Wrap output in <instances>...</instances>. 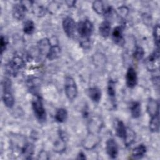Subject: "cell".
<instances>
[{"instance_id": "6da1fadb", "label": "cell", "mask_w": 160, "mask_h": 160, "mask_svg": "<svg viewBox=\"0 0 160 160\" xmlns=\"http://www.w3.org/2000/svg\"><path fill=\"white\" fill-rule=\"evenodd\" d=\"M2 100L8 108H12L14 104V97L12 92V83L9 78H5L2 81Z\"/></svg>"}, {"instance_id": "7a4b0ae2", "label": "cell", "mask_w": 160, "mask_h": 160, "mask_svg": "<svg viewBox=\"0 0 160 160\" xmlns=\"http://www.w3.org/2000/svg\"><path fill=\"white\" fill-rule=\"evenodd\" d=\"M24 61L19 56H14L5 66V70L8 74L16 76L24 66Z\"/></svg>"}, {"instance_id": "3957f363", "label": "cell", "mask_w": 160, "mask_h": 160, "mask_svg": "<svg viewBox=\"0 0 160 160\" xmlns=\"http://www.w3.org/2000/svg\"><path fill=\"white\" fill-rule=\"evenodd\" d=\"M76 29L79 36L83 39H88L94 31L92 23L88 19L80 21L76 24Z\"/></svg>"}, {"instance_id": "277c9868", "label": "cell", "mask_w": 160, "mask_h": 160, "mask_svg": "<svg viewBox=\"0 0 160 160\" xmlns=\"http://www.w3.org/2000/svg\"><path fill=\"white\" fill-rule=\"evenodd\" d=\"M32 108L34 116L40 122H44L46 119V112L43 105L41 98L36 96V98L32 101Z\"/></svg>"}, {"instance_id": "5b68a950", "label": "cell", "mask_w": 160, "mask_h": 160, "mask_svg": "<svg viewBox=\"0 0 160 160\" xmlns=\"http://www.w3.org/2000/svg\"><path fill=\"white\" fill-rule=\"evenodd\" d=\"M64 91L67 98L74 100L78 95V87L75 80L71 76H66L64 81Z\"/></svg>"}, {"instance_id": "8992f818", "label": "cell", "mask_w": 160, "mask_h": 160, "mask_svg": "<svg viewBox=\"0 0 160 160\" xmlns=\"http://www.w3.org/2000/svg\"><path fill=\"white\" fill-rule=\"evenodd\" d=\"M147 69L150 71H155L159 69V51L157 48L152 52L146 61Z\"/></svg>"}, {"instance_id": "52a82bcc", "label": "cell", "mask_w": 160, "mask_h": 160, "mask_svg": "<svg viewBox=\"0 0 160 160\" xmlns=\"http://www.w3.org/2000/svg\"><path fill=\"white\" fill-rule=\"evenodd\" d=\"M27 9V6L24 2L21 1L19 3H17L13 6L12 16L18 21L22 20L26 16Z\"/></svg>"}, {"instance_id": "ba28073f", "label": "cell", "mask_w": 160, "mask_h": 160, "mask_svg": "<svg viewBox=\"0 0 160 160\" xmlns=\"http://www.w3.org/2000/svg\"><path fill=\"white\" fill-rule=\"evenodd\" d=\"M62 28L66 36L71 38L76 29V24L72 18L66 17L62 21Z\"/></svg>"}, {"instance_id": "9c48e42d", "label": "cell", "mask_w": 160, "mask_h": 160, "mask_svg": "<svg viewBox=\"0 0 160 160\" xmlns=\"http://www.w3.org/2000/svg\"><path fill=\"white\" fill-rule=\"evenodd\" d=\"M106 152L111 159H116L118 155L119 149L116 141L110 138L107 140L106 142Z\"/></svg>"}, {"instance_id": "30bf717a", "label": "cell", "mask_w": 160, "mask_h": 160, "mask_svg": "<svg viewBox=\"0 0 160 160\" xmlns=\"http://www.w3.org/2000/svg\"><path fill=\"white\" fill-rule=\"evenodd\" d=\"M138 82V75L133 67L128 68L126 74V84L129 88H134Z\"/></svg>"}, {"instance_id": "8fae6325", "label": "cell", "mask_w": 160, "mask_h": 160, "mask_svg": "<svg viewBox=\"0 0 160 160\" xmlns=\"http://www.w3.org/2000/svg\"><path fill=\"white\" fill-rule=\"evenodd\" d=\"M159 102L156 100L152 98H150L148 100V104H147V111H148V113L149 114V116L152 117L155 115L159 114Z\"/></svg>"}, {"instance_id": "7c38bea8", "label": "cell", "mask_w": 160, "mask_h": 160, "mask_svg": "<svg viewBox=\"0 0 160 160\" xmlns=\"http://www.w3.org/2000/svg\"><path fill=\"white\" fill-rule=\"evenodd\" d=\"M112 38L114 43L118 45H122L124 44V38L122 35V28L121 26H116L112 32Z\"/></svg>"}, {"instance_id": "4fadbf2b", "label": "cell", "mask_w": 160, "mask_h": 160, "mask_svg": "<svg viewBox=\"0 0 160 160\" xmlns=\"http://www.w3.org/2000/svg\"><path fill=\"white\" fill-rule=\"evenodd\" d=\"M51 42L48 38H43L41 39L38 43V49L39 51V53L43 56H46L51 49Z\"/></svg>"}, {"instance_id": "5bb4252c", "label": "cell", "mask_w": 160, "mask_h": 160, "mask_svg": "<svg viewBox=\"0 0 160 160\" xmlns=\"http://www.w3.org/2000/svg\"><path fill=\"white\" fill-rule=\"evenodd\" d=\"M111 26L110 22L108 20H104L99 25V32L102 37L107 38L108 37H109L111 33Z\"/></svg>"}, {"instance_id": "9a60e30c", "label": "cell", "mask_w": 160, "mask_h": 160, "mask_svg": "<svg viewBox=\"0 0 160 160\" xmlns=\"http://www.w3.org/2000/svg\"><path fill=\"white\" fill-rule=\"evenodd\" d=\"M88 94L94 102H99L101 99V91L98 87L90 88L88 90Z\"/></svg>"}, {"instance_id": "2e32d148", "label": "cell", "mask_w": 160, "mask_h": 160, "mask_svg": "<svg viewBox=\"0 0 160 160\" xmlns=\"http://www.w3.org/2000/svg\"><path fill=\"white\" fill-rule=\"evenodd\" d=\"M130 113L132 118L136 119L140 117L141 114V103L138 101H132L130 104Z\"/></svg>"}, {"instance_id": "e0dca14e", "label": "cell", "mask_w": 160, "mask_h": 160, "mask_svg": "<svg viewBox=\"0 0 160 160\" xmlns=\"http://www.w3.org/2000/svg\"><path fill=\"white\" fill-rule=\"evenodd\" d=\"M146 151V146L143 144H141L133 149L132 156L135 159H141L144 156Z\"/></svg>"}, {"instance_id": "ac0fdd59", "label": "cell", "mask_w": 160, "mask_h": 160, "mask_svg": "<svg viewBox=\"0 0 160 160\" xmlns=\"http://www.w3.org/2000/svg\"><path fill=\"white\" fill-rule=\"evenodd\" d=\"M61 54V48L58 45L51 46L49 51L46 55V58L50 60L53 61L59 57Z\"/></svg>"}, {"instance_id": "d6986e66", "label": "cell", "mask_w": 160, "mask_h": 160, "mask_svg": "<svg viewBox=\"0 0 160 160\" xmlns=\"http://www.w3.org/2000/svg\"><path fill=\"white\" fill-rule=\"evenodd\" d=\"M116 134L120 138L124 139L127 132V128L122 121H118L116 125Z\"/></svg>"}, {"instance_id": "ffe728a7", "label": "cell", "mask_w": 160, "mask_h": 160, "mask_svg": "<svg viewBox=\"0 0 160 160\" xmlns=\"http://www.w3.org/2000/svg\"><path fill=\"white\" fill-rule=\"evenodd\" d=\"M68 111L64 108L58 109L55 114L54 119L58 122H64L68 118Z\"/></svg>"}, {"instance_id": "44dd1931", "label": "cell", "mask_w": 160, "mask_h": 160, "mask_svg": "<svg viewBox=\"0 0 160 160\" xmlns=\"http://www.w3.org/2000/svg\"><path fill=\"white\" fill-rule=\"evenodd\" d=\"M108 7H106L104 3L101 1H95L92 3V8L94 11L98 14L104 15Z\"/></svg>"}, {"instance_id": "7402d4cb", "label": "cell", "mask_w": 160, "mask_h": 160, "mask_svg": "<svg viewBox=\"0 0 160 160\" xmlns=\"http://www.w3.org/2000/svg\"><path fill=\"white\" fill-rule=\"evenodd\" d=\"M149 129L151 131L156 132L159 130V114L151 117L149 121Z\"/></svg>"}, {"instance_id": "603a6c76", "label": "cell", "mask_w": 160, "mask_h": 160, "mask_svg": "<svg viewBox=\"0 0 160 160\" xmlns=\"http://www.w3.org/2000/svg\"><path fill=\"white\" fill-rule=\"evenodd\" d=\"M34 146L31 143H26L22 149V154L26 159H31L34 153Z\"/></svg>"}, {"instance_id": "cb8c5ba5", "label": "cell", "mask_w": 160, "mask_h": 160, "mask_svg": "<svg viewBox=\"0 0 160 160\" xmlns=\"http://www.w3.org/2000/svg\"><path fill=\"white\" fill-rule=\"evenodd\" d=\"M135 138H136V135L134 132L131 129L129 128H127V132H126V135L124 138V144L126 146H131L134 141L135 140Z\"/></svg>"}, {"instance_id": "d4e9b609", "label": "cell", "mask_w": 160, "mask_h": 160, "mask_svg": "<svg viewBox=\"0 0 160 160\" xmlns=\"http://www.w3.org/2000/svg\"><path fill=\"white\" fill-rule=\"evenodd\" d=\"M35 30V24L31 20L26 21L23 26V31L25 34L30 35L32 34Z\"/></svg>"}, {"instance_id": "484cf974", "label": "cell", "mask_w": 160, "mask_h": 160, "mask_svg": "<svg viewBox=\"0 0 160 160\" xmlns=\"http://www.w3.org/2000/svg\"><path fill=\"white\" fill-rule=\"evenodd\" d=\"M144 54V50L141 46H136L133 52V58L136 61H139L143 58Z\"/></svg>"}, {"instance_id": "4316f807", "label": "cell", "mask_w": 160, "mask_h": 160, "mask_svg": "<svg viewBox=\"0 0 160 160\" xmlns=\"http://www.w3.org/2000/svg\"><path fill=\"white\" fill-rule=\"evenodd\" d=\"M108 94L109 96L113 99L116 96V83L115 82L111 79L108 82Z\"/></svg>"}, {"instance_id": "83f0119b", "label": "cell", "mask_w": 160, "mask_h": 160, "mask_svg": "<svg viewBox=\"0 0 160 160\" xmlns=\"http://www.w3.org/2000/svg\"><path fill=\"white\" fill-rule=\"evenodd\" d=\"M153 38L154 43L158 48L159 44V25L157 24L155 25L153 29Z\"/></svg>"}, {"instance_id": "f1b7e54d", "label": "cell", "mask_w": 160, "mask_h": 160, "mask_svg": "<svg viewBox=\"0 0 160 160\" xmlns=\"http://www.w3.org/2000/svg\"><path fill=\"white\" fill-rule=\"evenodd\" d=\"M8 44V39L3 36L1 35V54H3L4 51L6 50Z\"/></svg>"}, {"instance_id": "f546056e", "label": "cell", "mask_w": 160, "mask_h": 160, "mask_svg": "<svg viewBox=\"0 0 160 160\" xmlns=\"http://www.w3.org/2000/svg\"><path fill=\"white\" fill-rule=\"evenodd\" d=\"M78 159H86V156H85V154L82 152H80L79 153V154L78 155V158H77Z\"/></svg>"}]
</instances>
